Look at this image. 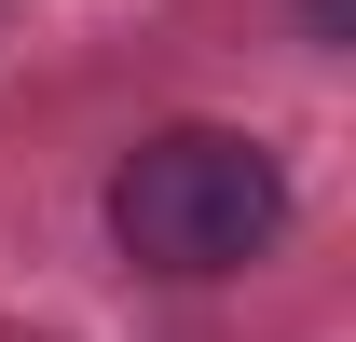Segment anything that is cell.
I'll list each match as a JSON object with an SVG mask.
<instances>
[{"mask_svg": "<svg viewBox=\"0 0 356 342\" xmlns=\"http://www.w3.org/2000/svg\"><path fill=\"white\" fill-rule=\"evenodd\" d=\"M288 233V178L233 124H165L110 165V247L137 274H247Z\"/></svg>", "mask_w": 356, "mask_h": 342, "instance_id": "6da1fadb", "label": "cell"}, {"mask_svg": "<svg viewBox=\"0 0 356 342\" xmlns=\"http://www.w3.org/2000/svg\"><path fill=\"white\" fill-rule=\"evenodd\" d=\"M302 14H315V28H343V0H302Z\"/></svg>", "mask_w": 356, "mask_h": 342, "instance_id": "7a4b0ae2", "label": "cell"}]
</instances>
